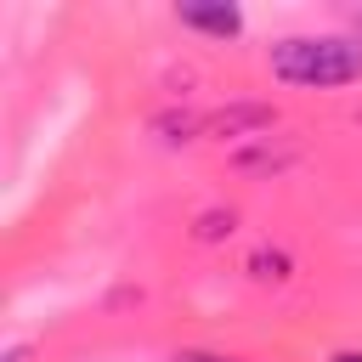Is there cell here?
Segmentation results:
<instances>
[{
  "instance_id": "obj_2",
  "label": "cell",
  "mask_w": 362,
  "mask_h": 362,
  "mask_svg": "<svg viewBox=\"0 0 362 362\" xmlns=\"http://www.w3.org/2000/svg\"><path fill=\"white\" fill-rule=\"evenodd\" d=\"M181 23L187 28H204V34H221V40L243 28V17L232 6H181Z\"/></svg>"
},
{
  "instance_id": "obj_1",
  "label": "cell",
  "mask_w": 362,
  "mask_h": 362,
  "mask_svg": "<svg viewBox=\"0 0 362 362\" xmlns=\"http://www.w3.org/2000/svg\"><path fill=\"white\" fill-rule=\"evenodd\" d=\"M272 74L283 85H317V90L351 85L362 79V45L339 34H294L272 45Z\"/></svg>"
},
{
  "instance_id": "obj_3",
  "label": "cell",
  "mask_w": 362,
  "mask_h": 362,
  "mask_svg": "<svg viewBox=\"0 0 362 362\" xmlns=\"http://www.w3.org/2000/svg\"><path fill=\"white\" fill-rule=\"evenodd\" d=\"M181 362H221V356H181Z\"/></svg>"
},
{
  "instance_id": "obj_4",
  "label": "cell",
  "mask_w": 362,
  "mask_h": 362,
  "mask_svg": "<svg viewBox=\"0 0 362 362\" xmlns=\"http://www.w3.org/2000/svg\"><path fill=\"white\" fill-rule=\"evenodd\" d=\"M334 362H362V356H334Z\"/></svg>"
}]
</instances>
